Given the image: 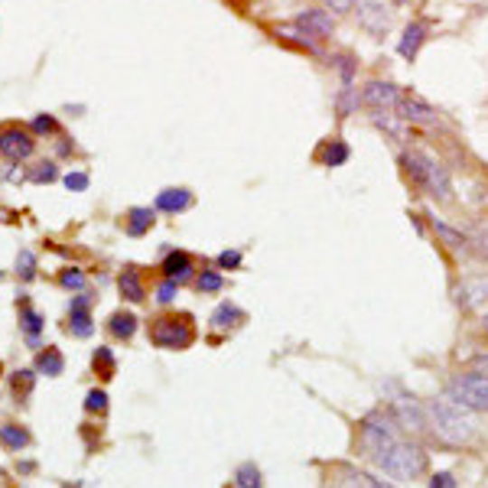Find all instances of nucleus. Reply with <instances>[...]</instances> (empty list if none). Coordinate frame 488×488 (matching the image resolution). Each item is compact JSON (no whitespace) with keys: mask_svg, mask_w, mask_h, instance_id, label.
I'll use <instances>...</instances> for the list:
<instances>
[{"mask_svg":"<svg viewBox=\"0 0 488 488\" xmlns=\"http://www.w3.org/2000/svg\"><path fill=\"white\" fill-rule=\"evenodd\" d=\"M16 309H20V333L26 335V345H30V349H42V345H40V333L46 329V323H42L40 309L30 306L26 293H20V296H16Z\"/></svg>","mask_w":488,"mask_h":488,"instance_id":"9b49d317","label":"nucleus"},{"mask_svg":"<svg viewBox=\"0 0 488 488\" xmlns=\"http://www.w3.org/2000/svg\"><path fill=\"white\" fill-rule=\"evenodd\" d=\"M355 16H358V26L365 33H371V36H384V33L390 30V10L384 7V4H378V0H361Z\"/></svg>","mask_w":488,"mask_h":488,"instance_id":"9d476101","label":"nucleus"},{"mask_svg":"<svg viewBox=\"0 0 488 488\" xmlns=\"http://www.w3.org/2000/svg\"><path fill=\"white\" fill-rule=\"evenodd\" d=\"M323 160H325V166H342V163L349 160V146L342 144V140H333V144L323 150Z\"/></svg>","mask_w":488,"mask_h":488,"instance_id":"473e14b6","label":"nucleus"},{"mask_svg":"<svg viewBox=\"0 0 488 488\" xmlns=\"http://www.w3.org/2000/svg\"><path fill=\"white\" fill-rule=\"evenodd\" d=\"M296 26H300L306 36H313V40H329L335 30V20L329 10L313 7V10H303V14L296 16Z\"/></svg>","mask_w":488,"mask_h":488,"instance_id":"f8f14e48","label":"nucleus"},{"mask_svg":"<svg viewBox=\"0 0 488 488\" xmlns=\"http://www.w3.org/2000/svg\"><path fill=\"white\" fill-rule=\"evenodd\" d=\"M427 33H430V23H423V20H414V23H407L404 36H400V56L404 59H417L420 46L427 42Z\"/></svg>","mask_w":488,"mask_h":488,"instance_id":"dca6fc26","label":"nucleus"},{"mask_svg":"<svg viewBox=\"0 0 488 488\" xmlns=\"http://www.w3.org/2000/svg\"><path fill=\"white\" fill-rule=\"evenodd\" d=\"M381 482H374V479H368V475H361V472H352V469H345L339 475V479H333L325 488H378Z\"/></svg>","mask_w":488,"mask_h":488,"instance_id":"c85d7f7f","label":"nucleus"},{"mask_svg":"<svg viewBox=\"0 0 488 488\" xmlns=\"http://www.w3.org/2000/svg\"><path fill=\"white\" fill-rule=\"evenodd\" d=\"M156 209L160 211H170V215H176V211H186L189 205H192V192L189 189H163L160 195H156Z\"/></svg>","mask_w":488,"mask_h":488,"instance_id":"4be33fe9","label":"nucleus"},{"mask_svg":"<svg viewBox=\"0 0 488 488\" xmlns=\"http://www.w3.org/2000/svg\"><path fill=\"white\" fill-rule=\"evenodd\" d=\"M374 465L384 472V475H390V479H420L423 472H427V453H423L417 443H407V439H398L394 446L384 449L378 459H374Z\"/></svg>","mask_w":488,"mask_h":488,"instance_id":"f03ea898","label":"nucleus"},{"mask_svg":"<svg viewBox=\"0 0 488 488\" xmlns=\"http://www.w3.org/2000/svg\"><path fill=\"white\" fill-rule=\"evenodd\" d=\"M219 267L221 270H238V267H241V251H221L219 254Z\"/></svg>","mask_w":488,"mask_h":488,"instance_id":"ea45409f","label":"nucleus"},{"mask_svg":"<svg viewBox=\"0 0 488 488\" xmlns=\"http://www.w3.org/2000/svg\"><path fill=\"white\" fill-rule=\"evenodd\" d=\"M325 7L335 14H349V10H355V0H325Z\"/></svg>","mask_w":488,"mask_h":488,"instance_id":"79ce46f5","label":"nucleus"},{"mask_svg":"<svg viewBox=\"0 0 488 488\" xmlns=\"http://www.w3.org/2000/svg\"><path fill=\"white\" fill-rule=\"evenodd\" d=\"M91 303H95V296H91V293H85V290H81L79 296H72V303H69V323H65V329H69L75 339H89V335L95 333Z\"/></svg>","mask_w":488,"mask_h":488,"instance_id":"6e6552de","label":"nucleus"},{"mask_svg":"<svg viewBox=\"0 0 488 488\" xmlns=\"http://www.w3.org/2000/svg\"><path fill=\"white\" fill-rule=\"evenodd\" d=\"M146 335L154 342L156 349H166V352H183L189 349L195 342V325L189 313H163V316L150 319L146 325Z\"/></svg>","mask_w":488,"mask_h":488,"instance_id":"7ed1b4c3","label":"nucleus"},{"mask_svg":"<svg viewBox=\"0 0 488 488\" xmlns=\"http://www.w3.org/2000/svg\"><path fill=\"white\" fill-rule=\"evenodd\" d=\"M371 121H374V127H381L384 134H390L394 140H404V117L400 114H394V111H374L371 114Z\"/></svg>","mask_w":488,"mask_h":488,"instance_id":"a878e982","label":"nucleus"},{"mask_svg":"<svg viewBox=\"0 0 488 488\" xmlns=\"http://www.w3.org/2000/svg\"><path fill=\"white\" fill-rule=\"evenodd\" d=\"M179 296V284L176 280H166V277H163V284L156 286V303H163V306H166V303H173Z\"/></svg>","mask_w":488,"mask_h":488,"instance_id":"e433bc0d","label":"nucleus"},{"mask_svg":"<svg viewBox=\"0 0 488 488\" xmlns=\"http://www.w3.org/2000/svg\"><path fill=\"white\" fill-rule=\"evenodd\" d=\"M449 398L465 404L472 414H488V378L485 374H455L446 388Z\"/></svg>","mask_w":488,"mask_h":488,"instance_id":"423d86ee","label":"nucleus"},{"mask_svg":"<svg viewBox=\"0 0 488 488\" xmlns=\"http://www.w3.org/2000/svg\"><path fill=\"white\" fill-rule=\"evenodd\" d=\"M427 414H430V430L436 433L443 443H453V446L469 443V439L475 436V430H479L475 414H472L465 404H459L455 398H449V394L433 400V404L427 407Z\"/></svg>","mask_w":488,"mask_h":488,"instance_id":"f257e3e1","label":"nucleus"},{"mask_svg":"<svg viewBox=\"0 0 488 488\" xmlns=\"http://www.w3.org/2000/svg\"><path fill=\"white\" fill-rule=\"evenodd\" d=\"M36 374H46V378H59L65 371V358L56 345H46V349L36 352V361H33Z\"/></svg>","mask_w":488,"mask_h":488,"instance_id":"aec40b11","label":"nucleus"},{"mask_svg":"<svg viewBox=\"0 0 488 488\" xmlns=\"http://www.w3.org/2000/svg\"><path fill=\"white\" fill-rule=\"evenodd\" d=\"M390 414L398 417V423H400V430H414V433H423L427 427H430V414L423 410L417 400H398L394 404V410Z\"/></svg>","mask_w":488,"mask_h":488,"instance_id":"4468645a","label":"nucleus"},{"mask_svg":"<svg viewBox=\"0 0 488 488\" xmlns=\"http://www.w3.org/2000/svg\"><path fill=\"white\" fill-rule=\"evenodd\" d=\"M469 368H472V374H485L488 378V355H475L469 361Z\"/></svg>","mask_w":488,"mask_h":488,"instance_id":"37998d69","label":"nucleus"},{"mask_svg":"<svg viewBox=\"0 0 488 488\" xmlns=\"http://www.w3.org/2000/svg\"><path fill=\"white\" fill-rule=\"evenodd\" d=\"M378 488H390V485H384V482H381V485H378Z\"/></svg>","mask_w":488,"mask_h":488,"instance_id":"09e8293b","label":"nucleus"},{"mask_svg":"<svg viewBox=\"0 0 488 488\" xmlns=\"http://www.w3.org/2000/svg\"><path fill=\"white\" fill-rule=\"evenodd\" d=\"M59 176V166L52 160H46V163H36V170L30 173V179L33 183H52V179Z\"/></svg>","mask_w":488,"mask_h":488,"instance_id":"f704fd0d","label":"nucleus"},{"mask_svg":"<svg viewBox=\"0 0 488 488\" xmlns=\"http://www.w3.org/2000/svg\"><path fill=\"white\" fill-rule=\"evenodd\" d=\"M0 280H4V274H0Z\"/></svg>","mask_w":488,"mask_h":488,"instance_id":"8fccbe9b","label":"nucleus"},{"mask_svg":"<svg viewBox=\"0 0 488 488\" xmlns=\"http://www.w3.org/2000/svg\"><path fill=\"white\" fill-rule=\"evenodd\" d=\"M89 173H69V176H65V189H69V192H85V189H89Z\"/></svg>","mask_w":488,"mask_h":488,"instance_id":"58836bf2","label":"nucleus"},{"mask_svg":"<svg viewBox=\"0 0 488 488\" xmlns=\"http://www.w3.org/2000/svg\"><path fill=\"white\" fill-rule=\"evenodd\" d=\"M62 488H79V485H62Z\"/></svg>","mask_w":488,"mask_h":488,"instance_id":"de8ad7c7","label":"nucleus"},{"mask_svg":"<svg viewBox=\"0 0 488 488\" xmlns=\"http://www.w3.org/2000/svg\"><path fill=\"white\" fill-rule=\"evenodd\" d=\"M163 277L166 280H176V284H183V280H189L192 277V258H189L186 251H170L166 254V260H163Z\"/></svg>","mask_w":488,"mask_h":488,"instance_id":"a211bd4d","label":"nucleus"},{"mask_svg":"<svg viewBox=\"0 0 488 488\" xmlns=\"http://www.w3.org/2000/svg\"><path fill=\"white\" fill-rule=\"evenodd\" d=\"M433 231H436L439 241L446 244V248H453V251H465V248H469V238H465L463 231L449 228L446 221H436V219H433Z\"/></svg>","mask_w":488,"mask_h":488,"instance_id":"bb28decb","label":"nucleus"},{"mask_svg":"<svg viewBox=\"0 0 488 488\" xmlns=\"http://www.w3.org/2000/svg\"><path fill=\"white\" fill-rule=\"evenodd\" d=\"M36 270H40V260H36V254L23 248V251L16 254V277L23 284H30V280H36Z\"/></svg>","mask_w":488,"mask_h":488,"instance_id":"c756f323","label":"nucleus"},{"mask_svg":"<svg viewBox=\"0 0 488 488\" xmlns=\"http://www.w3.org/2000/svg\"><path fill=\"white\" fill-rule=\"evenodd\" d=\"M221 286H225V277H221L219 270H202L199 280H195V290L199 293H219Z\"/></svg>","mask_w":488,"mask_h":488,"instance_id":"2f4dec72","label":"nucleus"},{"mask_svg":"<svg viewBox=\"0 0 488 488\" xmlns=\"http://www.w3.org/2000/svg\"><path fill=\"white\" fill-rule=\"evenodd\" d=\"M154 211L150 209H127V215H124V231H127L130 238H144L150 228H154Z\"/></svg>","mask_w":488,"mask_h":488,"instance_id":"393cba45","label":"nucleus"},{"mask_svg":"<svg viewBox=\"0 0 488 488\" xmlns=\"http://www.w3.org/2000/svg\"><path fill=\"white\" fill-rule=\"evenodd\" d=\"M0 378H4V361H0Z\"/></svg>","mask_w":488,"mask_h":488,"instance_id":"49530a36","label":"nucleus"},{"mask_svg":"<svg viewBox=\"0 0 488 488\" xmlns=\"http://www.w3.org/2000/svg\"><path fill=\"white\" fill-rule=\"evenodd\" d=\"M455 303L463 309H479L488 303V277H465L459 290H455Z\"/></svg>","mask_w":488,"mask_h":488,"instance_id":"ddd939ff","label":"nucleus"},{"mask_svg":"<svg viewBox=\"0 0 488 488\" xmlns=\"http://www.w3.org/2000/svg\"><path fill=\"white\" fill-rule=\"evenodd\" d=\"M390 4H398V7H404V4H410V0H390Z\"/></svg>","mask_w":488,"mask_h":488,"instance_id":"a18cd8bd","label":"nucleus"},{"mask_svg":"<svg viewBox=\"0 0 488 488\" xmlns=\"http://www.w3.org/2000/svg\"><path fill=\"white\" fill-rule=\"evenodd\" d=\"M404 170H407V176L414 179L423 192H430L433 199H443V202H446L449 195H453L449 173L443 170L433 156L420 154V150H410V154H404Z\"/></svg>","mask_w":488,"mask_h":488,"instance_id":"20e7f679","label":"nucleus"},{"mask_svg":"<svg viewBox=\"0 0 488 488\" xmlns=\"http://www.w3.org/2000/svg\"><path fill=\"white\" fill-rule=\"evenodd\" d=\"M91 368H95L105 381H111V378H114V371H117V361H114V355H111V349H108V345H98V349H95V355H91Z\"/></svg>","mask_w":488,"mask_h":488,"instance_id":"cd10ccee","label":"nucleus"},{"mask_svg":"<svg viewBox=\"0 0 488 488\" xmlns=\"http://www.w3.org/2000/svg\"><path fill=\"white\" fill-rule=\"evenodd\" d=\"M137 323L140 319L134 316V313H127V309H117V313H111V319H108V333L114 335V339H134V333H137Z\"/></svg>","mask_w":488,"mask_h":488,"instance_id":"b1692460","label":"nucleus"},{"mask_svg":"<svg viewBox=\"0 0 488 488\" xmlns=\"http://www.w3.org/2000/svg\"><path fill=\"white\" fill-rule=\"evenodd\" d=\"M0 446L7 453H23L30 446V430L20 423H0Z\"/></svg>","mask_w":488,"mask_h":488,"instance_id":"412c9836","label":"nucleus"},{"mask_svg":"<svg viewBox=\"0 0 488 488\" xmlns=\"http://www.w3.org/2000/svg\"><path fill=\"white\" fill-rule=\"evenodd\" d=\"M235 485L238 488H264V479H260V469L254 463H241L235 472Z\"/></svg>","mask_w":488,"mask_h":488,"instance_id":"7c9ffc66","label":"nucleus"},{"mask_svg":"<svg viewBox=\"0 0 488 488\" xmlns=\"http://www.w3.org/2000/svg\"><path fill=\"white\" fill-rule=\"evenodd\" d=\"M244 309L241 306H235V303H219V309H215V313H211V329H215V333H231V329H238V325L244 323Z\"/></svg>","mask_w":488,"mask_h":488,"instance_id":"f3484780","label":"nucleus"},{"mask_svg":"<svg viewBox=\"0 0 488 488\" xmlns=\"http://www.w3.org/2000/svg\"><path fill=\"white\" fill-rule=\"evenodd\" d=\"M36 150V137H33L30 130L20 127V124H4L0 127V154L7 156V160L20 163Z\"/></svg>","mask_w":488,"mask_h":488,"instance_id":"0eeeda50","label":"nucleus"},{"mask_svg":"<svg viewBox=\"0 0 488 488\" xmlns=\"http://www.w3.org/2000/svg\"><path fill=\"white\" fill-rule=\"evenodd\" d=\"M117 290L127 303H144L146 300V290H144V280H140V270L137 267H124L121 277H117Z\"/></svg>","mask_w":488,"mask_h":488,"instance_id":"6ab92c4d","label":"nucleus"},{"mask_svg":"<svg viewBox=\"0 0 488 488\" xmlns=\"http://www.w3.org/2000/svg\"><path fill=\"white\" fill-rule=\"evenodd\" d=\"M482 333L488 335V313H485V316H482Z\"/></svg>","mask_w":488,"mask_h":488,"instance_id":"c03bdc74","label":"nucleus"},{"mask_svg":"<svg viewBox=\"0 0 488 488\" xmlns=\"http://www.w3.org/2000/svg\"><path fill=\"white\" fill-rule=\"evenodd\" d=\"M33 388H36V368H16L14 374H10V398L16 400V404H26V398L33 394Z\"/></svg>","mask_w":488,"mask_h":488,"instance_id":"5701e85b","label":"nucleus"},{"mask_svg":"<svg viewBox=\"0 0 488 488\" xmlns=\"http://www.w3.org/2000/svg\"><path fill=\"white\" fill-rule=\"evenodd\" d=\"M400 439V423L398 417L390 414V410H374L361 420V433H358V443L365 449L368 459H378L388 446H394Z\"/></svg>","mask_w":488,"mask_h":488,"instance_id":"39448f33","label":"nucleus"},{"mask_svg":"<svg viewBox=\"0 0 488 488\" xmlns=\"http://www.w3.org/2000/svg\"><path fill=\"white\" fill-rule=\"evenodd\" d=\"M400 95H404V91H400L394 81L374 79L361 89V105L371 108V111H394L398 101H400Z\"/></svg>","mask_w":488,"mask_h":488,"instance_id":"1a4fd4ad","label":"nucleus"},{"mask_svg":"<svg viewBox=\"0 0 488 488\" xmlns=\"http://www.w3.org/2000/svg\"><path fill=\"white\" fill-rule=\"evenodd\" d=\"M85 410L89 414H105L108 410V394L101 388H95V390H89V398H85Z\"/></svg>","mask_w":488,"mask_h":488,"instance_id":"c9c22d12","label":"nucleus"},{"mask_svg":"<svg viewBox=\"0 0 488 488\" xmlns=\"http://www.w3.org/2000/svg\"><path fill=\"white\" fill-rule=\"evenodd\" d=\"M33 130H36V134H56L59 124L52 114H36V117H33Z\"/></svg>","mask_w":488,"mask_h":488,"instance_id":"4c0bfd02","label":"nucleus"},{"mask_svg":"<svg viewBox=\"0 0 488 488\" xmlns=\"http://www.w3.org/2000/svg\"><path fill=\"white\" fill-rule=\"evenodd\" d=\"M394 111L404 117L407 124H436V111H433L423 98H417V95H400V101H398V108Z\"/></svg>","mask_w":488,"mask_h":488,"instance_id":"2eb2a0df","label":"nucleus"},{"mask_svg":"<svg viewBox=\"0 0 488 488\" xmlns=\"http://www.w3.org/2000/svg\"><path fill=\"white\" fill-rule=\"evenodd\" d=\"M430 488H455V479L449 475V472H436L430 479Z\"/></svg>","mask_w":488,"mask_h":488,"instance_id":"a19ab883","label":"nucleus"},{"mask_svg":"<svg viewBox=\"0 0 488 488\" xmlns=\"http://www.w3.org/2000/svg\"><path fill=\"white\" fill-rule=\"evenodd\" d=\"M59 286H65V290H85V274L79 267H65L59 274Z\"/></svg>","mask_w":488,"mask_h":488,"instance_id":"72a5a7b5","label":"nucleus"}]
</instances>
